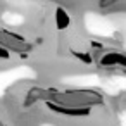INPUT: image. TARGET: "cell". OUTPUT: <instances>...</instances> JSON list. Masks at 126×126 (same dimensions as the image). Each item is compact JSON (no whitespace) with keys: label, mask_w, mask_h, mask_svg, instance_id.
I'll return each instance as SVG.
<instances>
[{"label":"cell","mask_w":126,"mask_h":126,"mask_svg":"<svg viewBox=\"0 0 126 126\" xmlns=\"http://www.w3.org/2000/svg\"><path fill=\"white\" fill-rule=\"evenodd\" d=\"M0 59H9V50H5L2 45H0Z\"/></svg>","instance_id":"obj_4"},{"label":"cell","mask_w":126,"mask_h":126,"mask_svg":"<svg viewBox=\"0 0 126 126\" xmlns=\"http://www.w3.org/2000/svg\"><path fill=\"white\" fill-rule=\"evenodd\" d=\"M45 100H52L55 104L67 105V107H92L102 102V95L98 92L81 90V88L62 90V92L55 90V92H50V95H47Z\"/></svg>","instance_id":"obj_1"},{"label":"cell","mask_w":126,"mask_h":126,"mask_svg":"<svg viewBox=\"0 0 126 126\" xmlns=\"http://www.w3.org/2000/svg\"><path fill=\"white\" fill-rule=\"evenodd\" d=\"M45 104L50 112H54L57 116H66V117H85L92 112V107H67V105L55 104L52 100H45Z\"/></svg>","instance_id":"obj_2"},{"label":"cell","mask_w":126,"mask_h":126,"mask_svg":"<svg viewBox=\"0 0 126 126\" xmlns=\"http://www.w3.org/2000/svg\"><path fill=\"white\" fill-rule=\"evenodd\" d=\"M74 57L79 61V62H83V64H93V57H92V54H88V52H74Z\"/></svg>","instance_id":"obj_3"},{"label":"cell","mask_w":126,"mask_h":126,"mask_svg":"<svg viewBox=\"0 0 126 126\" xmlns=\"http://www.w3.org/2000/svg\"><path fill=\"white\" fill-rule=\"evenodd\" d=\"M116 2H117V0H100V5L102 7H109V5H112Z\"/></svg>","instance_id":"obj_5"}]
</instances>
